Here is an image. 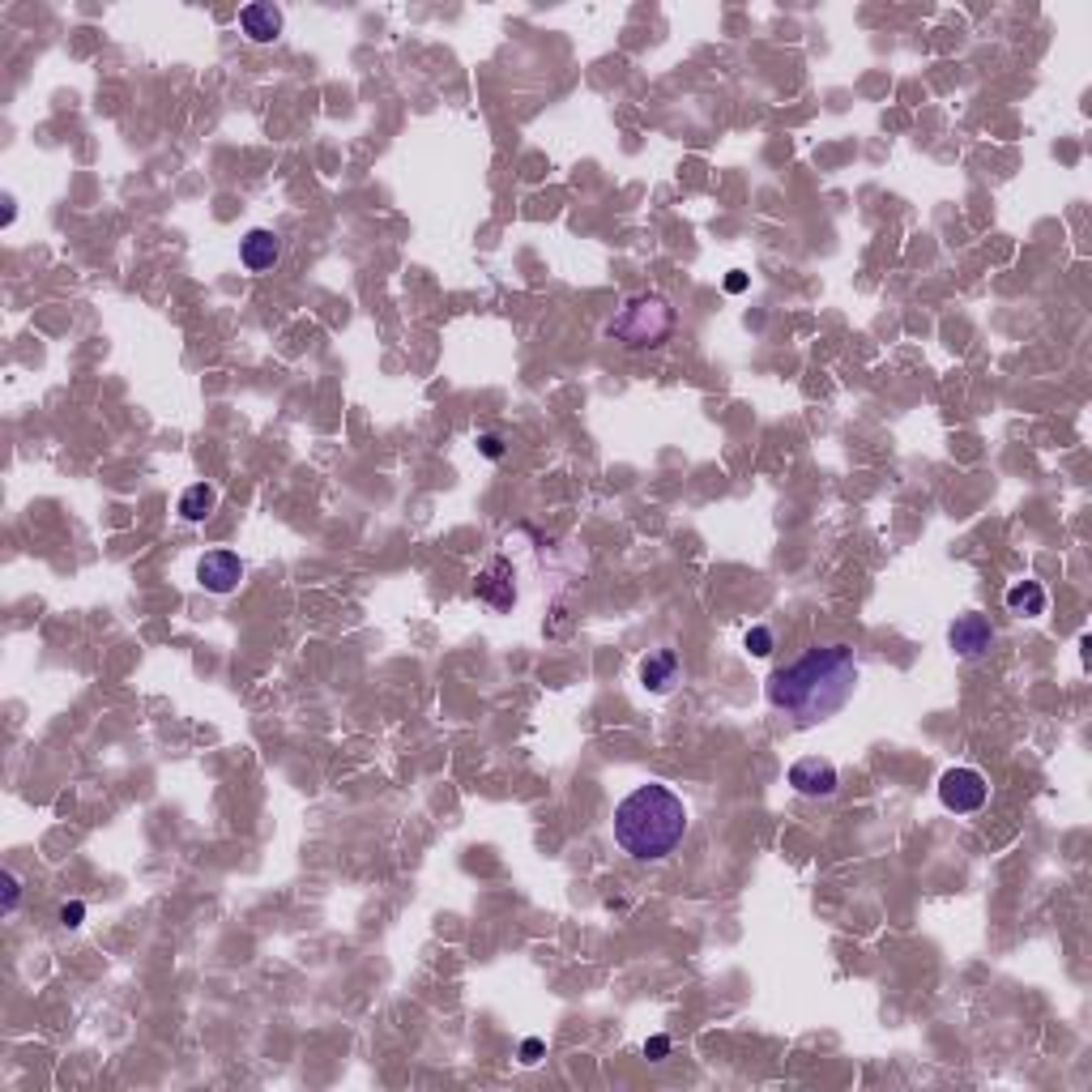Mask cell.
<instances>
[{
	"label": "cell",
	"mask_w": 1092,
	"mask_h": 1092,
	"mask_svg": "<svg viewBox=\"0 0 1092 1092\" xmlns=\"http://www.w3.org/2000/svg\"><path fill=\"white\" fill-rule=\"evenodd\" d=\"M1045 606H1050V598H1045V589L1037 580H1016L1008 589V611L1016 619H1037V615H1045Z\"/></svg>",
	"instance_id": "12"
},
{
	"label": "cell",
	"mask_w": 1092,
	"mask_h": 1092,
	"mask_svg": "<svg viewBox=\"0 0 1092 1092\" xmlns=\"http://www.w3.org/2000/svg\"><path fill=\"white\" fill-rule=\"evenodd\" d=\"M688 833V806L670 786H636L615 806V841L636 862H662Z\"/></svg>",
	"instance_id": "2"
},
{
	"label": "cell",
	"mask_w": 1092,
	"mask_h": 1092,
	"mask_svg": "<svg viewBox=\"0 0 1092 1092\" xmlns=\"http://www.w3.org/2000/svg\"><path fill=\"white\" fill-rule=\"evenodd\" d=\"M214 504H218V491L209 487V482H193L189 491H184V499H179V517L184 521H205L209 513H214Z\"/></svg>",
	"instance_id": "13"
},
{
	"label": "cell",
	"mask_w": 1092,
	"mask_h": 1092,
	"mask_svg": "<svg viewBox=\"0 0 1092 1092\" xmlns=\"http://www.w3.org/2000/svg\"><path fill=\"white\" fill-rule=\"evenodd\" d=\"M725 291H730V295H743V291H747V273H730V278H725Z\"/></svg>",
	"instance_id": "20"
},
{
	"label": "cell",
	"mask_w": 1092,
	"mask_h": 1092,
	"mask_svg": "<svg viewBox=\"0 0 1092 1092\" xmlns=\"http://www.w3.org/2000/svg\"><path fill=\"white\" fill-rule=\"evenodd\" d=\"M790 786L806 798H828V794H837V768H833V760L806 755L790 768Z\"/></svg>",
	"instance_id": "6"
},
{
	"label": "cell",
	"mask_w": 1092,
	"mask_h": 1092,
	"mask_svg": "<svg viewBox=\"0 0 1092 1092\" xmlns=\"http://www.w3.org/2000/svg\"><path fill=\"white\" fill-rule=\"evenodd\" d=\"M197 580L209 589V594H231V589L244 580V560L235 551H209L197 564Z\"/></svg>",
	"instance_id": "5"
},
{
	"label": "cell",
	"mask_w": 1092,
	"mask_h": 1092,
	"mask_svg": "<svg viewBox=\"0 0 1092 1092\" xmlns=\"http://www.w3.org/2000/svg\"><path fill=\"white\" fill-rule=\"evenodd\" d=\"M240 256H244V265H248L252 273H265V269H273V265H278V256H282V244H278V235H273L269 226H256V231H248V235H244V244H240Z\"/></svg>",
	"instance_id": "9"
},
{
	"label": "cell",
	"mask_w": 1092,
	"mask_h": 1092,
	"mask_svg": "<svg viewBox=\"0 0 1092 1092\" xmlns=\"http://www.w3.org/2000/svg\"><path fill=\"white\" fill-rule=\"evenodd\" d=\"M747 649H751L755 657H768V653H772V631H768V627H751V631H747Z\"/></svg>",
	"instance_id": "14"
},
{
	"label": "cell",
	"mask_w": 1092,
	"mask_h": 1092,
	"mask_svg": "<svg viewBox=\"0 0 1092 1092\" xmlns=\"http://www.w3.org/2000/svg\"><path fill=\"white\" fill-rule=\"evenodd\" d=\"M478 598L482 602H491L495 611H508L513 602H517V589H513V568H508V560H495L482 576H478Z\"/></svg>",
	"instance_id": "8"
},
{
	"label": "cell",
	"mask_w": 1092,
	"mask_h": 1092,
	"mask_svg": "<svg viewBox=\"0 0 1092 1092\" xmlns=\"http://www.w3.org/2000/svg\"><path fill=\"white\" fill-rule=\"evenodd\" d=\"M81 918H85V904H81V900H69V904L60 909V926H69V930L81 926Z\"/></svg>",
	"instance_id": "16"
},
{
	"label": "cell",
	"mask_w": 1092,
	"mask_h": 1092,
	"mask_svg": "<svg viewBox=\"0 0 1092 1092\" xmlns=\"http://www.w3.org/2000/svg\"><path fill=\"white\" fill-rule=\"evenodd\" d=\"M240 26L252 43H273L282 34V9L278 5H244L240 9Z\"/></svg>",
	"instance_id": "10"
},
{
	"label": "cell",
	"mask_w": 1092,
	"mask_h": 1092,
	"mask_svg": "<svg viewBox=\"0 0 1092 1092\" xmlns=\"http://www.w3.org/2000/svg\"><path fill=\"white\" fill-rule=\"evenodd\" d=\"M0 222H5V226L14 222V197H5V214H0Z\"/></svg>",
	"instance_id": "21"
},
{
	"label": "cell",
	"mask_w": 1092,
	"mask_h": 1092,
	"mask_svg": "<svg viewBox=\"0 0 1092 1092\" xmlns=\"http://www.w3.org/2000/svg\"><path fill=\"white\" fill-rule=\"evenodd\" d=\"M768 704L794 717V725H819L837 717L853 692H858V662L849 645H815L798 662L772 670L768 682Z\"/></svg>",
	"instance_id": "1"
},
{
	"label": "cell",
	"mask_w": 1092,
	"mask_h": 1092,
	"mask_svg": "<svg viewBox=\"0 0 1092 1092\" xmlns=\"http://www.w3.org/2000/svg\"><path fill=\"white\" fill-rule=\"evenodd\" d=\"M645 1054H649L653 1063H662V1059L670 1054V1037H662V1033H657V1037H649V1041H645Z\"/></svg>",
	"instance_id": "17"
},
{
	"label": "cell",
	"mask_w": 1092,
	"mask_h": 1092,
	"mask_svg": "<svg viewBox=\"0 0 1092 1092\" xmlns=\"http://www.w3.org/2000/svg\"><path fill=\"white\" fill-rule=\"evenodd\" d=\"M18 900H22V884H18V875H5V914H14Z\"/></svg>",
	"instance_id": "18"
},
{
	"label": "cell",
	"mask_w": 1092,
	"mask_h": 1092,
	"mask_svg": "<svg viewBox=\"0 0 1092 1092\" xmlns=\"http://www.w3.org/2000/svg\"><path fill=\"white\" fill-rule=\"evenodd\" d=\"M542 1059V1041L538 1037H529L525 1045H521V1063H538Z\"/></svg>",
	"instance_id": "19"
},
{
	"label": "cell",
	"mask_w": 1092,
	"mask_h": 1092,
	"mask_svg": "<svg viewBox=\"0 0 1092 1092\" xmlns=\"http://www.w3.org/2000/svg\"><path fill=\"white\" fill-rule=\"evenodd\" d=\"M674 678H678V653L674 649H657L641 662V682L649 692H670Z\"/></svg>",
	"instance_id": "11"
},
{
	"label": "cell",
	"mask_w": 1092,
	"mask_h": 1092,
	"mask_svg": "<svg viewBox=\"0 0 1092 1092\" xmlns=\"http://www.w3.org/2000/svg\"><path fill=\"white\" fill-rule=\"evenodd\" d=\"M986 794H990V786H986V777H982L977 768H947L943 777H939V802H943L947 811H955V815L982 811V806H986Z\"/></svg>",
	"instance_id": "4"
},
{
	"label": "cell",
	"mask_w": 1092,
	"mask_h": 1092,
	"mask_svg": "<svg viewBox=\"0 0 1092 1092\" xmlns=\"http://www.w3.org/2000/svg\"><path fill=\"white\" fill-rule=\"evenodd\" d=\"M674 333V307L662 295H636L627 299V307L611 321V338H619L623 346H662Z\"/></svg>",
	"instance_id": "3"
},
{
	"label": "cell",
	"mask_w": 1092,
	"mask_h": 1092,
	"mask_svg": "<svg viewBox=\"0 0 1092 1092\" xmlns=\"http://www.w3.org/2000/svg\"><path fill=\"white\" fill-rule=\"evenodd\" d=\"M947 641H951V649L961 653V657H982V653L994 645V627H990L986 615H961V619L951 623Z\"/></svg>",
	"instance_id": "7"
},
{
	"label": "cell",
	"mask_w": 1092,
	"mask_h": 1092,
	"mask_svg": "<svg viewBox=\"0 0 1092 1092\" xmlns=\"http://www.w3.org/2000/svg\"><path fill=\"white\" fill-rule=\"evenodd\" d=\"M478 452H482V457H491V462H499V457H504V440L487 431V436H478Z\"/></svg>",
	"instance_id": "15"
}]
</instances>
